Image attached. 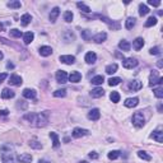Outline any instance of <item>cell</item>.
<instances>
[{
	"label": "cell",
	"instance_id": "ac0fdd59",
	"mask_svg": "<svg viewBox=\"0 0 163 163\" xmlns=\"http://www.w3.org/2000/svg\"><path fill=\"white\" fill-rule=\"evenodd\" d=\"M84 60H85L87 64H94L96 60H97V55L94 52H92V51H91V52H87Z\"/></svg>",
	"mask_w": 163,
	"mask_h": 163
},
{
	"label": "cell",
	"instance_id": "52a82bcc",
	"mask_svg": "<svg viewBox=\"0 0 163 163\" xmlns=\"http://www.w3.org/2000/svg\"><path fill=\"white\" fill-rule=\"evenodd\" d=\"M99 117H101V112H99L98 108H92V110L88 112V119L92 120V121L99 120Z\"/></svg>",
	"mask_w": 163,
	"mask_h": 163
},
{
	"label": "cell",
	"instance_id": "c3c4849f",
	"mask_svg": "<svg viewBox=\"0 0 163 163\" xmlns=\"http://www.w3.org/2000/svg\"><path fill=\"white\" fill-rule=\"evenodd\" d=\"M148 4L152 6H159L161 5V1H157V0H148Z\"/></svg>",
	"mask_w": 163,
	"mask_h": 163
},
{
	"label": "cell",
	"instance_id": "5bb4252c",
	"mask_svg": "<svg viewBox=\"0 0 163 163\" xmlns=\"http://www.w3.org/2000/svg\"><path fill=\"white\" fill-rule=\"evenodd\" d=\"M150 138L157 141V143H162L163 141V133L161 130H155V131H153V134H150Z\"/></svg>",
	"mask_w": 163,
	"mask_h": 163
},
{
	"label": "cell",
	"instance_id": "bcb514c9",
	"mask_svg": "<svg viewBox=\"0 0 163 163\" xmlns=\"http://www.w3.org/2000/svg\"><path fill=\"white\" fill-rule=\"evenodd\" d=\"M27 106H28V103L24 102V101H18L17 102V108H20V110H26Z\"/></svg>",
	"mask_w": 163,
	"mask_h": 163
},
{
	"label": "cell",
	"instance_id": "4fadbf2b",
	"mask_svg": "<svg viewBox=\"0 0 163 163\" xmlns=\"http://www.w3.org/2000/svg\"><path fill=\"white\" fill-rule=\"evenodd\" d=\"M14 96H15V93L13 92L10 88H4L3 89V92H1V98H4V99H10V98H13Z\"/></svg>",
	"mask_w": 163,
	"mask_h": 163
},
{
	"label": "cell",
	"instance_id": "ba28073f",
	"mask_svg": "<svg viewBox=\"0 0 163 163\" xmlns=\"http://www.w3.org/2000/svg\"><path fill=\"white\" fill-rule=\"evenodd\" d=\"M138 103H139V98H136V97H134V98H127L125 99L124 105L125 107H127V108H133V107H136Z\"/></svg>",
	"mask_w": 163,
	"mask_h": 163
},
{
	"label": "cell",
	"instance_id": "6f0895ef",
	"mask_svg": "<svg viewBox=\"0 0 163 163\" xmlns=\"http://www.w3.org/2000/svg\"><path fill=\"white\" fill-rule=\"evenodd\" d=\"M79 163H88V162H85V161H82V162H79Z\"/></svg>",
	"mask_w": 163,
	"mask_h": 163
},
{
	"label": "cell",
	"instance_id": "d6986e66",
	"mask_svg": "<svg viewBox=\"0 0 163 163\" xmlns=\"http://www.w3.org/2000/svg\"><path fill=\"white\" fill-rule=\"evenodd\" d=\"M9 83H10V84H12V85H17V87H18V85H20V84H22V78H20L19 77V75H17V74H13L12 75V77H10V79H9Z\"/></svg>",
	"mask_w": 163,
	"mask_h": 163
},
{
	"label": "cell",
	"instance_id": "f35d334b",
	"mask_svg": "<svg viewBox=\"0 0 163 163\" xmlns=\"http://www.w3.org/2000/svg\"><path fill=\"white\" fill-rule=\"evenodd\" d=\"M149 13V8L145 4H140L139 5V14L143 17V15H147Z\"/></svg>",
	"mask_w": 163,
	"mask_h": 163
},
{
	"label": "cell",
	"instance_id": "83f0119b",
	"mask_svg": "<svg viewBox=\"0 0 163 163\" xmlns=\"http://www.w3.org/2000/svg\"><path fill=\"white\" fill-rule=\"evenodd\" d=\"M82 34V38L84 41H91L92 40V31L91 29H84L80 32Z\"/></svg>",
	"mask_w": 163,
	"mask_h": 163
},
{
	"label": "cell",
	"instance_id": "4316f807",
	"mask_svg": "<svg viewBox=\"0 0 163 163\" xmlns=\"http://www.w3.org/2000/svg\"><path fill=\"white\" fill-rule=\"evenodd\" d=\"M119 47H120V50H122V51H129L130 47H131V45L127 42L126 40H121L119 42Z\"/></svg>",
	"mask_w": 163,
	"mask_h": 163
},
{
	"label": "cell",
	"instance_id": "816d5d0a",
	"mask_svg": "<svg viewBox=\"0 0 163 163\" xmlns=\"http://www.w3.org/2000/svg\"><path fill=\"white\" fill-rule=\"evenodd\" d=\"M9 115V111L8 110H1L0 111V117L1 116H8Z\"/></svg>",
	"mask_w": 163,
	"mask_h": 163
},
{
	"label": "cell",
	"instance_id": "11a10c76",
	"mask_svg": "<svg viewBox=\"0 0 163 163\" xmlns=\"http://www.w3.org/2000/svg\"><path fill=\"white\" fill-rule=\"evenodd\" d=\"M38 163H50L48 161H46V159H40L38 161Z\"/></svg>",
	"mask_w": 163,
	"mask_h": 163
},
{
	"label": "cell",
	"instance_id": "ffe728a7",
	"mask_svg": "<svg viewBox=\"0 0 163 163\" xmlns=\"http://www.w3.org/2000/svg\"><path fill=\"white\" fill-rule=\"evenodd\" d=\"M52 54V48L50 46H41L40 47V55L41 56H50V55Z\"/></svg>",
	"mask_w": 163,
	"mask_h": 163
},
{
	"label": "cell",
	"instance_id": "603a6c76",
	"mask_svg": "<svg viewBox=\"0 0 163 163\" xmlns=\"http://www.w3.org/2000/svg\"><path fill=\"white\" fill-rule=\"evenodd\" d=\"M3 161H4V163H15L18 159L14 157V154L13 153H8V154L3 155Z\"/></svg>",
	"mask_w": 163,
	"mask_h": 163
},
{
	"label": "cell",
	"instance_id": "484cf974",
	"mask_svg": "<svg viewBox=\"0 0 163 163\" xmlns=\"http://www.w3.org/2000/svg\"><path fill=\"white\" fill-rule=\"evenodd\" d=\"M31 20H32V15L28 14V13H26V14H23L20 17V22H22L23 26H28L31 23Z\"/></svg>",
	"mask_w": 163,
	"mask_h": 163
},
{
	"label": "cell",
	"instance_id": "277c9868",
	"mask_svg": "<svg viewBox=\"0 0 163 163\" xmlns=\"http://www.w3.org/2000/svg\"><path fill=\"white\" fill-rule=\"evenodd\" d=\"M68 77H69V75L66 74V71H65V70H57L56 75H55L56 82L60 83V84H65V83L68 82Z\"/></svg>",
	"mask_w": 163,
	"mask_h": 163
},
{
	"label": "cell",
	"instance_id": "f6af8a7d",
	"mask_svg": "<svg viewBox=\"0 0 163 163\" xmlns=\"http://www.w3.org/2000/svg\"><path fill=\"white\" fill-rule=\"evenodd\" d=\"M29 145H31L32 148H34V149H41V148H42V145H41V143H38V141H37L36 139L31 140V141H29Z\"/></svg>",
	"mask_w": 163,
	"mask_h": 163
},
{
	"label": "cell",
	"instance_id": "f1b7e54d",
	"mask_svg": "<svg viewBox=\"0 0 163 163\" xmlns=\"http://www.w3.org/2000/svg\"><path fill=\"white\" fill-rule=\"evenodd\" d=\"M92 84L94 85H101L103 82H105V78H103V75H96V77L92 78Z\"/></svg>",
	"mask_w": 163,
	"mask_h": 163
},
{
	"label": "cell",
	"instance_id": "7a4b0ae2",
	"mask_svg": "<svg viewBox=\"0 0 163 163\" xmlns=\"http://www.w3.org/2000/svg\"><path fill=\"white\" fill-rule=\"evenodd\" d=\"M133 124L135 127H143L144 124H145V119H144V115L140 112H135L133 115Z\"/></svg>",
	"mask_w": 163,
	"mask_h": 163
},
{
	"label": "cell",
	"instance_id": "3957f363",
	"mask_svg": "<svg viewBox=\"0 0 163 163\" xmlns=\"http://www.w3.org/2000/svg\"><path fill=\"white\" fill-rule=\"evenodd\" d=\"M162 82H163V79L159 77V74H158L157 70H153V71L150 73V75H149V85H150V87H153L155 84L161 85Z\"/></svg>",
	"mask_w": 163,
	"mask_h": 163
},
{
	"label": "cell",
	"instance_id": "681fc988",
	"mask_svg": "<svg viewBox=\"0 0 163 163\" xmlns=\"http://www.w3.org/2000/svg\"><path fill=\"white\" fill-rule=\"evenodd\" d=\"M6 78H8V74H6V73H1V74H0V84H1Z\"/></svg>",
	"mask_w": 163,
	"mask_h": 163
},
{
	"label": "cell",
	"instance_id": "7dc6e473",
	"mask_svg": "<svg viewBox=\"0 0 163 163\" xmlns=\"http://www.w3.org/2000/svg\"><path fill=\"white\" fill-rule=\"evenodd\" d=\"M149 52H150V55H159V54H161V48H159L158 46L152 47L150 50H149Z\"/></svg>",
	"mask_w": 163,
	"mask_h": 163
},
{
	"label": "cell",
	"instance_id": "6da1fadb",
	"mask_svg": "<svg viewBox=\"0 0 163 163\" xmlns=\"http://www.w3.org/2000/svg\"><path fill=\"white\" fill-rule=\"evenodd\" d=\"M23 120L28 121L31 125L36 127H42V126H46L47 122H48V117H47V113H34V112H29V113H26L23 116Z\"/></svg>",
	"mask_w": 163,
	"mask_h": 163
},
{
	"label": "cell",
	"instance_id": "f907efd6",
	"mask_svg": "<svg viewBox=\"0 0 163 163\" xmlns=\"http://www.w3.org/2000/svg\"><path fill=\"white\" fill-rule=\"evenodd\" d=\"M89 158L91 159H98V154H97L96 152H91V153H89Z\"/></svg>",
	"mask_w": 163,
	"mask_h": 163
},
{
	"label": "cell",
	"instance_id": "d590c367",
	"mask_svg": "<svg viewBox=\"0 0 163 163\" xmlns=\"http://www.w3.org/2000/svg\"><path fill=\"white\" fill-rule=\"evenodd\" d=\"M138 157H139L140 159H144V161H150L152 157L149 155L147 152H144V150H139L138 152Z\"/></svg>",
	"mask_w": 163,
	"mask_h": 163
},
{
	"label": "cell",
	"instance_id": "8fae6325",
	"mask_svg": "<svg viewBox=\"0 0 163 163\" xmlns=\"http://www.w3.org/2000/svg\"><path fill=\"white\" fill-rule=\"evenodd\" d=\"M143 88V84H141L140 80H133L129 83V89L133 92H136V91H140Z\"/></svg>",
	"mask_w": 163,
	"mask_h": 163
},
{
	"label": "cell",
	"instance_id": "5b68a950",
	"mask_svg": "<svg viewBox=\"0 0 163 163\" xmlns=\"http://www.w3.org/2000/svg\"><path fill=\"white\" fill-rule=\"evenodd\" d=\"M138 65V60L134 57H127V59H124L122 60V66L125 69H133Z\"/></svg>",
	"mask_w": 163,
	"mask_h": 163
},
{
	"label": "cell",
	"instance_id": "836d02e7",
	"mask_svg": "<svg viewBox=\"0 0 163 163\" xmlns=\"http://www.w3.org/2000/svg\"><path fill=\"white\" fill-rule=\"evenodd\" d=\"M77 6L80 9V12H83V13H91L92 12L91 8H89L88 5H85L84 3H77Z\"/></svg>",
	"mask_w": 163,
	"mask_h": 163
},
{
	"label": "cell",
	"instance_id": "ee69618b",
	"mask_svg": "<svg viewBox=\"0 0 163 163\" xmlns=\"http://www.w3.org/2000/svg\"><path fill=\"white\" fill-rule=\"evenodd\" d=\"M120 82H121V79H120V78H110V79H108V84H110L111 87L119 85V84H120Z\"/></svg>",
	"mask_w": 163,
	"mask_h": 163
},
{
	"label": "cell",
	"instance_id": "8992f818",
	"mask_svg": "<svg viewBox=\"0 0 163 163\" xmlns=\"http://www.w3.org/2000/svg\"><path fill=\"white\" fill-rule=\"evenodd\" d=\"M73 136L74 138H82V136H85V135L89 134V131L87 129H82V127H75L74 130H73Z\"/></svg>",
	"mask_w": 163,
	"mask_h": 163
},
{
	"label": "cell",
	"instance_id": "d4e9b609",
	"mask_svg": "<svg viewBox=\"0 0 163 163\" xmlns=\"http://www.w3.org/2000/svg\"><path fill=\"white\" fill-rule=\"evenodd\" d=\"M133 46H134V48H135V50H136V51L141 50V48H143V46H144V40L141 38V37H138V38L134 41Z\"/></svg>",
	"mask_w": 163,
	"mask_h": 163
},
{
	"label": "cell",
	"instance_id": "30bf717a",
	"mask_svg": "<svg viewBox=\"0 0 163 163\" xmlns=\"http://www.w3.org/2000/svg\"><path fill=\"white\" fill-rule=\"evenodd\" d=\"M60 61L64 62V64H66V65H71V64L75 62V56H73V55H61Z\"/></svg>",
	"mask_w": 163,
	"mask_h": 163
},
{
	"label": "cell",
	"instance_id": "9a60e30c",
	"mask_svg": "<svg viewBox=\"0 0 163 163\" xmlns=\"http://www.w3.org/2000/svg\"><path fill=\"white\" fill-rule=\"evenodd\" d=\"M59 15H60V8H59V6H55V8L51 10V13H50V20H51V23L56 22V19H57Z\"/></svg>",
	"mask_w": 163,
	"mask_h": 163
},
{
	"label": "cell",
	"instance_id": "f546056e",
	"mask_svg": "<svg viewBox=\"0 0 163 163\" xmlns=\"http://www.w3.org/2000/svg\"><path fill=\"white\" fill-rule=\"evenodd\" d=\"M117 68H119V66H117L116 62H113V64H110V65H107V66H106V73L111 75V74H113V73L117 71Z\"/></svg>",
	"mask_w": 163,
	"mask_h": 163
},
{
	"label": "cell",
	"instance_id": "1f68e13d",
	"mask_svg": "<svg viewBox=\"0 0 163 163\" xmlns=\"http://www.w3.org/2000/svg\"><path fill=\"white\" fill-rule=\"evenodd\" d=\"M50 138L52 139V145L54 148H57L60 145V140H59V136L56 133H50Z\"/></svg>",
	"mask_w": 163,
	"mask_h": 163
},
{
	"label": "cell",
	"instance_id": "cb8c5ba5",
	"mask_svg": "<svg viewBox=\"0 0 163 163\" xmlns=\"http://www.w3.org/2000/svg\"><path fill=\"white\" fill-rule=\"evenodd\" d=\"M33 38H34V33L33 32H26L23 34V42L26 45H29L33 41Z\"/></svg>",
	"mask_w": 163,
	"mask_h": 163
},
{
	"label": "cell",
	"instance_id": "8d00e7d4",
	"mask_svg": "<svg viewBox=\"0 0 163 163\" xmlns=\"http://www.w3.org/2000/svg\"><path fill=\"white\" fill-rule=\"evenodd\" d=\"M9 33H10V36L14 37V38H19V37H22V36H23V33L20 32L19 29H17V28L10 29V31H9Z\"/></svg>",
	"mask_w": 163,
	"mask_h": 163
},
{
	"label": "cell",
	"instance_id": "f5cc1de1",
	"mask_svg": "<svg viewBox=\"0 0 163 163\" xmlns=\"http://www.w3.org/2000/svg\"><path fill=\"white\" fill-rule=\"evenodd\" d=\"M6 69H14V64H13V62H8V64H6Z\"/></svg>",
	"mask_w": 163,
	"mask_h": 163
},
{
	"label": "cell",
	"instance_id": "60d3db41",
	"mask_svg": "<svg viewBox=\"0 0 163 163\" xmlns=\"http://www.w3.org/2000/svg\"><path fill=\"white\" fill-rule=\"evenodd\" d=\"M153 92H154V96L157 97V98H162V97H163V88H162V85H159L158 88H154Z\"/></svg>",
	"mask_w": 163,
	"mask_h": 163
},
{
	"label": "cell",
	"instance_id": "9c48e42d",
	"mask_svg": "<svg viewBox=\"0 0 163 163\" xmlns=\"http://www.w3.org/2000/svg\"><path fill=\"white\" fill-rule=\"evenodd\" d=\"M62 40H64V42L69 43V42H71V41L75 40V34L73 33L70 29H66L64 32V34H62Z\"/></svg>",
	"mask_w": 163,
	"mask_h": 163
},
{
	"label": "cell",
	"instance_id": "74e56055",
	"mask_svg": "<svg viewBox=\"0 0 163 163\" xmlns=\"http://www.w3.org/2000/svg\"><path fill=\"white\" fill-rule=\"evenodd\" d=\"M73 18H74V14H73V12H70V10H66V12L64 13V20L68 23H70Z\"/></svg>",
	"mask_w": 163,
	"mask_h": 163
},
{
	"label": "cell",
	"instance_id": "d6a6232c",
	"mask_svg": "<svg viewBox=\"0 0 163 163\" xmlns=\"http://www.w3.org/2000/svg\"><path fill=\"white\" fill-rule=\"evenodd\" d=\"M157 18H155V17H149V18L147 19V22H145V27H147V28H149V27H153V26H155V24H157Z\"/></svg>",
	"mask_w": 163,
	"mask_h": 163
},
{
	"label": "cell",
	"instance_id": "ab89813d",
	"mask_svg": "<svg viewBox=\"0 0 163 163\" xmlns=\"http://www.w3.org/2000/svg\"><path fill=\"white\" fill-rule=\"evenodd\" d=\"M110 99L112 101L113 103H117L120 101V94L117 92H111V94H110Z\"/></svg>",
	"mask_w": 163,
	"mask_h": 163
},
{
	"label": "cell",
	"instance_id": "9f6ffc18",
	"mask_svg": "<svg viewBox=\"0 0 163 163\" xmlns=\"http://www.w3.org/2000/svg\"><path fill=\"white\" fill-rule=\"evenodd\" d=\"M3 57H4V55H3V52L0 51V60H3Z\"/></svg>",
	"mask_w": 163,
	"mask_h": 163
},
{
	"label": "cell",
	"instance_id": "7c38bea8",
	"mask_svg": "<svg viewBox=\"0 0 163 163\" xmlns=\"http://www.w3.org/2000/svg\"><path fill=\"white\" fill-rule=\"evenodd\" d=\"M106 38H107V33L106 32H99L93 37V41H94L96 43H102V42L106 41Z\"/></svg>",
	"mask_w": 163,
	"mask_h": 163
},
{
	"label": "cell",
	"instance_id": "b9f144b4",
	"mask_svg": "<svg viewBox=\"0 0 163 163\" xmlns=\"http://www.w3.org/2000/svg\"><path fill=\"white\" fill-rule=\"evenodd\" d=\"M120 157V150H111L108 153V158L111 161H113V159H117Z\"/></svg>",
	"mask_w": 163,
	"mask_h": 163
},
{
	"label": "cell",
	"instance_id": "e575fe53",
	"mask_svg": "<svg viewBox=\"0 0 163 163\" xmlns=\"http://www.w3.org/2000/svg\"><path fill=\"white\" fill-rule=\"evenodd\" d=\"M8 8H10V9H19L20 8V1H18V0H13V1H9L8 4Z\"/></svg>",
	"mask_w": 163,
	"mask_h": 163
},
{
	"label": "cell",
	"instance_id": "db71d44e",
	"mask_svg": "<svg viewBox=\"0 0 163 163\" xmlns=\"http://www.w3.org/2000/svg\"><path fill=\"white\" fill-rule=\"evenodd\" d=\"M163 60H158V62H157V65H158V68H162L163 66V62H162Z\"/></svg>",
	"mask_w": 163,
	"mask_h": 163
},
{
	"label": "cell",
	"instance_id": "7bdbcfd3",
	"mask_svg": "<svg viewBox=\"0 0 163 163\" xmlns=\"http://www.w3.org/2000/svg\"><path fill=\"white\" fill-rule=\"evenodd\" d=\"M65 96H66V91H65V89H57V91L54 92V97H57V98L65 97Z\"/></svg>",
	"mask_w": 163,
	"mask_h": 163
},
{
	"label": "cell",
	"instance_id": "4dcf8cb0",
	"mask_svg": "<svg viewBox=\"0 0 163 163\" xmlns=\"http://www.w3.org/2000/svg\"><path fill=\"white\" fill-rule=\"evenodd\" d=\"M135 24H136V19L134 18V17H130V18H127V20H126V28L127 29H133L134 27H135Z\"/></svg>",
	"mask_w": 163,
	"mask_h": 163
},
{
	"label": "cell",
	"instance_id": "44dd1931",
	"mask_svg": "<svg viewBox=\"0 0 163 163\" xmlns=\"http://www.w3.org/2000/svg\"><path fill=\"white\" fill-rule=\"evenodd\" d=\"M23 97H24V98H28V99H34V98H36V92H34L33 89L26 88L23 91Z\"/></svg>",
	"mask_w": 163,
	"mask_h": 163
},
{
	"label": "cell",
	"instance_id": "7402d4cb",
	"mask_svg": "<svg viewBox=\"0 0 163 163\" xmlns=\"http://www.w3.org/2000/svg\"><path fill=\"white\" fill-rule=\"evenodd\" d=\"M103 94H105V91H103L102 88H99V87H97V88L91 91V96L93 98H99V97H102Z\"/></svg>",
	"mask_w": 163,
	"mask_h": 163
},
{
	"label": "cell",
	"instance_id": "e0dca14e",
	"mask_svg": "<svg viewBox=\"0 0 163 163\" xmlns=\"http://www.w3.org/2000/svg\"><path fill=\"white\" fill-rule=\"evenodd\" d=\"M68 79L71 83H78V82H80V79H82V74L79 71H73L71 74L68 77Z\"/></svg>",
	"mask_w": 163,
	"mask_h": 163
},
{
	"label": "cell",
	"instance_id": "2e32d148",
	"mask_svg": "<svg viewBox=\"0 0 163 163\" xmlns=\"http://www.w3.org/2000/svg\"><path fill=\"white\" fill-rule=\"evenodd\" d=\"M17 159L20 162V163H29L32 162V155L28 154V153H23V154H19Z\"/></svg>",
	"mask_w": 163,
	"mask_h": 163
}]
</instances>
